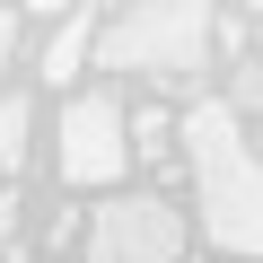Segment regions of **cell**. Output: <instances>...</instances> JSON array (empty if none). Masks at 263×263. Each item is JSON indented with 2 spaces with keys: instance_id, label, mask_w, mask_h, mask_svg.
I'll use <instances>...</instances> for the list:
<instances>
[{
  "instance_id": "8",
  "label": "cell",
  "mask_w": 263,
  "mask_h": 263,
  "mask_svg": "<svg viewBox=\"0 0 263 263\" xmlns=\"http://www.w3.org/2000/svg\"><path fill=\"white\" fill-rule=\"evenodd\" d=\"M9 44H18V18H0V62H9Z\"/></svg>"
},
{
  "instance_id": "2",
  "label": "cell",
  "mask_w": 263,
  "mask_h": 263,
  "mask_svg": "<svg viewBox=\"0 0 263 263\" xmlns=\"http://www.w3.org/2000/svg\"><path fill=\"white\" fill-rule=\"evenodd\" d=\"M97 70H141V79H202L211 70V9L202 0H141L88 35Z\"/></svg>"
},
{
  "instance_id": "5",
  "label": "cell",
  "mask_w": 263,
  "mask_h": 263,
  "mask_svg": "<svg viewBox=\"0 0 263 263\" xmlns=\"http://www.w3.org/2000/svg\"><path fill=\"white\" fill-rule=\"evenodd\" d=\"M27 141H35V97H0V176H18L27 167Z\"/></svg>"
},
{
  "instance_id": "6",
  "label": "cell",
  "mask_w": 263,
  "mask_h": 263,
  "mask_svg": "<svg viewBox=\"0 0 263 263\" xmlns=\"http://www.w3.org/2000/svg\"><path fill=\"white\" fill-rule=\"evenodd\" d=\"M88 35H97V18L79 9V18H70V27H62V35L44 44V79H53V88H70V70L88 62Z\"/></svg>"
},
{
  "instance_id": "7",
  "label": "cell",
  "mask_w": 263,
  "mask_h": 263,
  "mask_svg": "<svg viewBox=\"0 0 263 263\" xmlns=\"http://www.w3.org/2000/svg\"><path fill=\"white\" fill-rule=\"evenodd\" d=\"M123 149H141V158H167V149H176V114L141 105V123H123Z\"/></svg>"
},
{
  "instance_id": "1",
  "label": "cell",
  "mask_w": 263,
  "mask_h": 263,
  "mask_svg": "<svg viewBox=\"0 0 263 263\" xmlns=\"http://www.w3.org/2000/svg\"><path fill=\"white\" fill-rule=\"evenodd\" d=\"M176 141L193 158V202H202V237L219 254H254L263 237V193H254V141H246V123L219 105V97H193L176 114Z\"/></svg>"
},
{
  "instance_id": "3",
  "label": "cell",
  "mask_w": 263,
  "mask_h": 263,
  "mask_svg": "<svg viewBox=\"0 0 263 263\" xmlns=\"http://www.w3.org/2000/svg\"><path fill=\"white\" fill-rule=\"evenodd\" d=\"M88 263H184V211L167 193H114L88 211Z\"/></svg>"
},
{
  "instance_id": "4",
  "label": "cell",
  "mask_w": 263,
  "mask_h": 263,
  "mask_svg": "<svg viewBox=\"0 0 263 263\" xmlns=\"http://www.w3.org/2000/svg\"><path fill=\"white\" fill-rule=\"evenodd\" d=\"M123 123H132V114H123L105 88L62 105V149H53V158H62V184H114V176L132 167V149H123Z\"/></svg>"
}]
</instances>
